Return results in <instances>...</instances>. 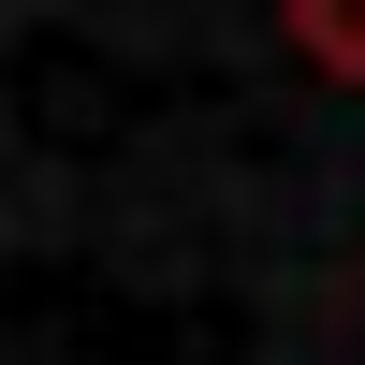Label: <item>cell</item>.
I'll use <instances>...</instances> for the list:
<instances>
[{
    "mask_svg": "<svg viewBox=\"0 0 365 365\" xmlns=\"http://www.w3.org/2000/svg\"><path fill=\"white\" fill-rule=\"evenodd\" d=\"M278 29H292V58H322V73L365 88V0H278Z\"/></svg>",
    "mask_w": 365,
    "mask_h": 365,
    "instance_id": "obj_1",
    "label": "cell"
}]
</instances>
